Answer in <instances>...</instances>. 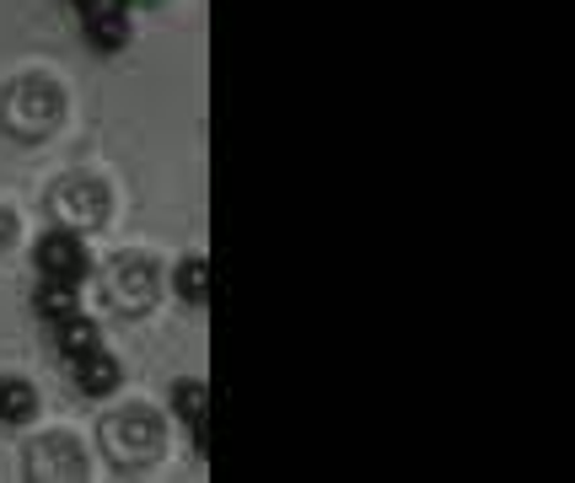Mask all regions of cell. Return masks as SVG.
Returning <instances> with one entry per match:
<instances>
[{
  "label": "cell",
  "instance_id": "6da1fadb",
  "mask_svg": "<svg viewBox=\"0 0 575 483\" xmlns=\"http://www.w3.org/2000/svg\"><path fill=\"white\" fill-rule=\"evenodd\" d=\"M38 269L43 279H81L86 275V247L71 237V232H49V237L38 242Z\"/></svg>",
  "mask_w": 575,
  "mask_h": 483
},
{
  "label": "cell",
  "instance_id": "7a4b0ae2",
  "mask_svg": "<svg viewBox=\"0 0 575 483\" xmlns=\"http://www.w3.org/2000/svg\"><path fill=\"white\" fill-rule=\"evenodd\" d=\"M81 17H86V33H92L97 49H124V38H130V0H86Z\"/></svg>",
  "mask_w": 575,
  "mask_h": 483
},
{
  "label": "cell",
  "instance_id": "3957f363",
  "mask_svg": "<svg viewBox=\"0 0 575 483\" xmlns=\"http://www.w3.org/2000/svg\"><path fill=\"white\" fill-rule=\"evenodd\" d=\"M75 381H81V392L103 398V392H113V387H119V360H113V354H103V345L86 349V354L75 360Z\"/></svg>",
  "mask_w": 575,
  "mask_h": 483
},
{
  "label": "cell",
  "instance_id": "277c9868",
  "mask_svg": "<svg viewBox=\"0 0 575 483\" xmlns=\"http://www.w3.org/2000/svg\"><path fill=\"white\" fill-rule=\"evenodd\" d=\"M33 409H38V398H33V387H28V381H22V377L0 381V419H6V424L33 419Z\"/></svg>",
  "mask_w": 575,
  "mask_h": 483
},
{
  "label": "cell",
  "instance_id": "5b68a950",
  "mask_svg": "<svg viewBox=\"0 0 575 483\" xmlns=\"http://www.w3.org/2000/svg\"><path fill=\"white\" fill-rule=\"evenodd\" d=\"M33 307L43 311V317H54V322H60V317H71V311H75V285H71V279H43V285H38V296H33Z\"/></svg>",
  "mask_w": 575,
  "mask_h": 483
},
{
  "label": "cell",
  "instance_id": "8992f818",
  "mask_svg": "<svg viewBox=\"0 0 575 483\" xmlns=\"http://www.w3.org/2000/svg\"><path fill=\"white\" fill-rule=\"evenodd\" d=\"M178 296L188 301V307H205V301H211V264H205V258H183Z\"/></svg>",
  "mask_w": 575,
  "mask_h": 483
},
{
  "label": "cell",
  "instance_id": "52a82bcc",
  "mask_svg": "<svg viewBox=\"0 0 575 483\" xmlns=\"http://www.w3.org/2000/svg\"><path fill=\"white\" fill-rule=\"evenodd\" d=\"M54 339H60V349L71 354V360H81L86 349H97V328L86 322V317H60V328H54Z\"/></svg>",
  "mask_w": 575,
  "mask_h": 483
},
{
  "label": "cell",
  "instance_id": "ba28073f",
  "mask_svg": "<svg viewBox=\"0 0 575 483\" xmlns=\"http://www.w3.org/2000/svg\"><path fill=\"white\" fill-rule=\"evenodd\" d=\"M178 414L194 424V430H205V387L199 381H178Z\"/></svg>",
  "mask_w": 575,
  "mask_h": 483
},
{
  "label": "cell",
  "instance_id": "9c48e42d",
  "mask_svg": "<svg viewBox=\"0 0 575 483\" xmlns=\"http://www.w3.org/2000/svg\"><path fill=\"white\" fill-rule=\"evenodd\" d=\"M75 6H86V0H75Z\"/></svg>",
  "mask_w": 575,
  "mask_h": 483
}]
</instances>
